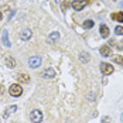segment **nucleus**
Listing matches in <instances>:
<instances>
[{"label": "nucleus", "mask_w": 123, "mask_h": 123, "mask_svg": "<svg viewBox=\"0 0 123 123\" xmlns=\"http://www.w3.org/2000/svg\"><path fill=\"white\" fill-rule=\"evenodd\" d=\"M30 119L33 123H41L43 122V112L38 111V109H34V111L30 112Z\"/></svg>", "instance_id": "1"}, {"label": "nucleus", "mask_w": 123, "mask_h": 123, "mask_svg": "<svg viewBox=\"0 0 123 123\" xmlns=\"http://www.w3.org/2000/svg\"><path fill=\"white\" fill-rule=\"evenodd\" d=\"M9 92H10L12 96L17 98V96H21V93H23V88H21V85H18V84H13V85H10Z\"/></svg>", "instance_id": "2"}, {"label": "nucleus", "mask_w": 123, "mask_h": 123, "mask_svg": "<svg viewBox=\"0 0 123 123\" xmlns=\"http://www.w3.org/2000/svg\"><path fill=\"white\" fill-rule=\"evenodd\" d=\"M89 4V0H74L72 3H71V6H72V9L76 10V12H79V10H82L84 7H86Z\"/></svg>", "instance_id": "3"}, {"label": "nucleus", "mask_w": 123, "mask_h": 123, "mask_svg": "<svg viewBox=\"0 0 123 123\" xmlns=\"http://www.w3.org/2000/svg\"><path fill=\"white\" fill-rule=\"evenodd\" d=\"M100 71H102L103 75H111V74H113L115 68L112 67V64H109V62H100Z\"/></svg>", "instance_id": "4"}, {"label": "nucleus", "mask_w": 123, "mask_h": 123, "mask_svg": "<svg viewBox=\"0 0 123 123\" xmlns=\"http://www.w3.org/2000/svg\"><path fill=\"white\" fill-rule=\"evenodd\" d=\"M41 61H43V58L40 55H34V57H31L28 60V67L30 68H38L41 65Z\"/></svg>", "instance_id": "5"}, {"label": "nucleus", "mask_w": 123, "mask_h": 123, "mask_svg": "<svg viewBox=\"0 0 123 123\" xmlns=\"http://www.w3.org/2000/svg\"><path fill=\"white\" fill-rule=\"evenodd\" d=\"M43 78H48V79L55 78V69H54V68H51V67L45 68V69H44V72H43Z\"/></svg>", "instance_id": "6"}, {"label": "nucleus", "mask_w": 123, "mask_h": 123, "mask_svg": "<svg viewBox=\"0 0 123 123\" xmlns=\"http://www.w3.org/2000/svg\"><path fill=\"white\" fill-rule=\"evenodd\" d=\"M99 33H100V37H103V38H108L109 37V27L106 24H102L100 27H99Z\"/></svg>", "instance_id": "7"}, {"label": "nucleus", "mask_w": 123, "mask_h": 123, "mask_svg": "<svg viewBox=\"0 0 123 123\" xmlns=\"http://www.w3.org/2000/svg\"><path fill=\"white\" fill-rule=\"evenodd\" d=\"M31 36H33V33H31V30H30V28H25V30H23V31L20 33V38H21V40H24V41L30 40Z\"/></svg>", "instance_id": "8"}, {"label": "nucleus", "mask_w": 123, "mask_h": 123, "mask_svg": "<svg viewBox=\"0 0 123 123\" xmlns=\"http://www.w3.org/2000/svg\"><path fill=\"white\" fill-rule=\"evenodd\" d=\"M99 51H100V55L102 57H111V54H112V49L109 45H102Z\"/></svg>", "instance_id": "9"}, {"label": "nucleus", "mask_w": 123, "mask_h": 123, "mask_svg": "<svg viewBox=\"0 0 123 123\" xmlns=\"http://www.w3.org/2000/svg\"><path fill=\"white\" fill-rule=\"evenodd\" d=\"M112 18L117 23H123V12H117V13H113L112 14Z\"/></svg>", "instance_id": "10"}, {"label": "nucleus", "mask_w": 123, "mask_h": 123, "mask_svg": "<svg viewBox=\"0 0 123 123\" xmlns=\"http://www.w3.org/2000/svg\"><path fill=\"white\" fill-rule=\"evenodd\" d=\"M17 79H18L20 82L28 84V82H30V75H28V74H18V75H17Z\"/></svg>", "instance_id": "11"}, {"label": "nucleus", "mask_w": 123, "mask_h": 123, "mask_svg": "<svg viewBox=\"0 0 123 123\" xmlns=\"http://www.w3.org/2000/svg\"><path fill=\"white\" fill-rule=\"evenodd\" d=\"M4 64L9 68H14L16 67V61H14V58H12V57H6L4 58Z\"/></svg>", "instance_id": "12"}, {"label": "nucleus", "mask_w": 123, "mask_h": 123, "mask_svg": "<svg viewBox=\"0 0 123 123\" xmlns=\"http://www.w3.org/2000/svg\"><path fill=\"white\" fill-rule=\"evenodd\" d=\"M1 41L4 44V47H10V41H9V36H7V31L4 30L3 34H1Z\"/></svg>", "instance_id": "13"}, {"label": "nucleus", "mask_w": 123, "mask_h": 123, "mask_svg": "<svg viewBox=\"0 0 123 123\" xmlns=\"http://www.w3.org/2000/svg\"><path fill=\"white\" fill-rule=\"evenodd\" d=\"M49 40L54 43V41H58L60 40V33L58 31H52L51 34H49Z\"/></svg>", "instance_id": "14"}, {"label": "nucleus", "mask_w": 123, "mask_h": 123, "mask_svg": "<svg viewBox=\"0 0 123 123\" xmlns=\"http://www.w3.org/2000/svg\"><path fill=\"white\" fill-rule=\"evenodd\" d=\"M79 60L82 62H89V54H88V52H81Z\"/></svg>", "instance_id": "15"}, {"label": "nucleus", "mask_w": 123, "mask_h": 123, "mask_svg": "<svg viewBox=\"0 0 123 123\" xmlns=\"http://www.w3.org/2000/svg\"><path fill=\"white\" fill-rule=\"evenodd\" d=\"M82 25H84V28H92L95 25V23H93V20H85Z\"/></svg>", "instance_id": "16"}, {"label": "nucleus", "mask_w": 123, "mask_h": 123, "mask_svg": "<svg viewBox=\"0 0 123 123\" xmlns=\"http://www.w3.org/2000/svg\"><path fill=\"white\" fill-rule=\"evenodd\" d=\"M14 111H17V106H10V108H7L6 109V113H4V117H9V113H12V112H14Z\"/></svg>", "instance_id": "17"}, {"label": "nucleus", "mask_w": 123, "mask_h": 123, "mask_svg": "<svg viewBox=\"0 0 123 123\" xmlns=\"http://www.w3.org/2000/svg\"><path fill=\"white\" fill-rule=\"evenodd\" d=\"M113 61L116 62V64H120V65L123 67V57L122 55H116V57L113 58Z\"/></svg>", "instance_id": "18"}, {"label": "nucleus", "mask_w": 123, "mask_h": 123, "mask_svg": "<svg viewBox=\"0 0 123 123\" xmlns=\"http://www.w3.org/2000/svg\"><path fill=\"white\" fill-rule=\"evenodd\" d=\"M115 33H116L117 36H123V27L122 25H117V27L115 28Z\"/></svg>", "instance_id": "19"}, {"label": "nucleus", "mask_w": 123, "mask_h": 123, "mask_svg": "<svg viewBox=\"0 0 123 123\" xmlns=\"http://www.w3.org/2000/svg\"><path fill=\"white\" fill-rule=\"evenodd\" d=\"M68 6H69V1H68V0L64 1V3H62V12H65V10L68 9Z\"/></svg>", "instance_id": "20"}, {"label": "nucleus", "mask_w": 123, "mask_h": 123, "mask_svg": "<svg viewBox=\"0 0 123 123\" xmlns=\"http://www.w3.org/2000/svg\"><path fill=\"white\" fill-rule=\"evenodd\" d=\"M102 122H105V123H108V122H109V117H103V119H102Z\"/></svg>", "instance_id": "21"}, {"label": "nucleus", "mask_w": 123, "mask_h": 123, "mask_svg": "<svg viewBox=\"0 0 123 123\" xmlns=\"http://www.w3.org/2000/svg\"><path fill=\"white\" fill-rule=\"evenodd\" d=\"M1 93H3V86L0 85V95H1Z\"/></svg>", "instance_id": "22"}, {"label": "nucleus", "mask_w": 123, "mask_h": 123, "mask_svg": "<svg viewBox=\"0 0 123 123\" xmlns=\"http://www.w3.org/2000/svg\"><path fill=\"white\" fill-rule=\"evenodd\" d=\"M1 17H3V14H1V12H0V21H1Z\"/></svg>", "instance_id": "23"}, {"label": "nucleus", "mask_w": 123, "mask_h": 123, "mask_svg": "<svg viewBox=\"0 0 123 123\" xmlns=\"http://www.w3.org/2000/svg\"><path fill=\"white\" fill-rule=\"evenodd\" d=\"M120 120H122V122H123V113H122V116H120Z\"/></svg>", "instance_id": "24"}, {"label": "nucleus", "mask_w": 123, "mask_h": 123, "mask_svg": "<svg viewBox=\"0 0 123 123\" xmlns=\"http://www.w3.org/2000/svg\"><path fill=\"white\" fill-rule=\"evenodd\" d=\"M120 7H123V3H120Z\"/></svg>", "instance_id": "25"}, {"label": "nucleus", "mask_w": 123, "mask_h": 123, "mask_svg": "<svg viewBox=\"0 0 123 123\" xmlns=\"http://www.w3.org/2000/svg\"><path fill=\"white\" fill-rule=\"evenodd\" d=\"M55 1H58V3H60V1H61V0H55Z\"/></svg>", "instance_id": "26"}]
</instances>
